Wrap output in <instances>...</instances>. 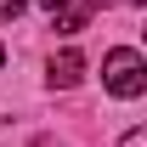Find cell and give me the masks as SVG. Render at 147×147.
I'll list each match as a JSON object with an SVG mask.
<instances>
[{"instance_id": "1", "label": "cell", "mask_w": 147, "mask_h": 147, "mask_svg": "<svg viewBox=\"0 0 147 147\" xmlns=\"http://www.w3.org/2000/svg\"><path fill=\"white\" fill-rule=\"evenodd\" d=\"M102 85H108L113 96H142L147 91V62H142V51H130V45H119V51H108L102 57Z\"/></svg>"}, {"instance_id": "2", "label": "cell", "mask_w": 147, "mask_h": 147, "mask_svg": "<svg viewBox=\"0 0 147 147\" xmlns=\"http://www.w3.org/2000/svg\"><path fill=\"white\" fill-rule=\"evenodd\" d=\"M40 6L51 11V23L62 34H79V28H91V17H96V0H40Z\"/></svg>"}, {"instance_id": "3", "label": "cell", "mask_w": 147, "mask_h": 147, "mask_svg": "<svg viewBox=\"0 0 147 147\" xmlns=\"http://www.w3.org/2000/svg\"><path fill=\"white\" fill-rule=\"evenodd\" d=\"M45 79H51L57 91H74V85L85 79V57H79V51H62V57H51V74H45Z\"/></svg>"}, {"instance_id": "4", "label": "cell", "mask_w": 147, "mask_h": 147, "mask_svg": "<svg viewBox=\"0 0 147 147\" xmlns=\"http://www.w3.org/2000/svg\"><path fill=\"white\" fill-rule=\"evenodd\" d=\"M23 6H28V0H0V17H17Z\"/></svg>"}, {"instance_id": "5", "label": "cell", "mask_w": 147, "mask_h": 147, "mask_svg": "<svg viewBox=\"0 0 147 147\" xmlns=\"http://www.w3.org/2000/svg\"><path fill=\"white\" fill-rule=\"evenodd\" d=\"M147 142V136H142V130H130V136H125V147H142Z\"/></svg>"}, {"instance_id": "6", "label": "cell", "mask_w": 147, "mask_h": 147, "mask_svg": "<svg viewBox=\"0 0 147 147\" xmlns=\"http://www.w3.org/2000/svg\"><path fill=\"white\" fill-rule=\"evenodd\" d=\"M96 6H142V0H96Z\"/></svg>"}, {"instance_id": "7", "label": "cell", "mask_w": 147, "mask_h": 147, "mask_svg": "<svg viewBox=\"0 0 147 147\" xmlns=\"http://www.w3.org/2000/svg\"><path fill=\"white\" fill-rule=\"evenodd\" d=\"M0 62H6V45H0Z\"/></svg>"}]
</instances>
